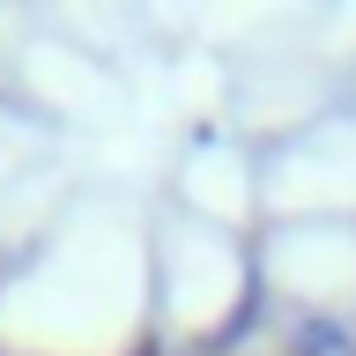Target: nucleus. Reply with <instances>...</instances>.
Here are the masks:
<instances>
[{"label": "nucleus", "instance_id": "f257e3e1", "mask_svg": "<svg viewBox=\"0 0 356 356\" xmlns=\"http://www.w3.org/2000/svg\"><path fill=\"white\" fill-rule=\"evenodd\" d=\"M297 356H356V341H349V327H341V319L305 312V319H297Z\"/></svg>", "mask_w": 356, "mask_h": 356}]
</instances>
